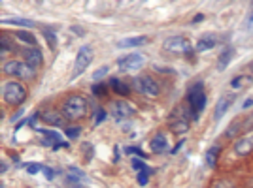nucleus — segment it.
Listing matches in <instances>:
<instances>
[{
	"label": "nucleus",
	"mask_w": 253,
	"mask_h": 188,
	"mask_svg": "<svg viewBox=\"0 0 253 188\" xmlns=\"http://www.w3.org/2000/svg\"><path fill=\"white\" fill-rule=\"evenodd\" d=\"M163 51L170 53V55H178V57H185V55H193L195 47L187 36L176 34V36H170L163 42Z\"/></svg>",
	"instance_id": "39448f33"
},
{
	"label": "nucleus",
	"mask_w": 253,
	"mask_h": 188,
	"mask_svg": "<svg viewBox=\"0 0 253 188\" xmlns=\"http://www.w3.org/2000/svg\"><path fill=\"white\" fill-rule=\"evenodd\" d=\"M149 145H151V151H153V153L161 155V153H165V151L169 149V139H167V136H165L163 132H157V134L153 136Z\"/></svg>",
	"instance_id": "f3484780"
},
{
	"label": "nucleus",
	"mask_w": 253,
	"mask_h": 188,
	"mask_svg": "<svg viewBox=\"0 0 253 188\" xmlns=\"http://www.w3.org/2000/svg\"><path fill=\"white\" fill-rule=\"evenodd\" d=\"M93 94H95V96H106V94H108V87H106L104 83L93 85Z\"/></svg>",
	"instance_id": "c756f323"
},
{
	"label": "nucleus",
	"mask_w": 253,
	"mask_h": 188,
	"mask_svg": "<svg viewBox=\"0 0 253 188\" xmlns=\"http://www.w3.org/2000/svg\"><path fill=\"white\" fill-rule=\"evenodd\" d=\"M232 55H234V49L232 47H223V51L219 53V57H217V63H215V68L219 70V72H223L229 64H231V61H232Z\"/></svg>",
	"instance_id": "a211bd4d"
},
{
	"label": "nucleus",
	"mask_w": 253,
	"mask_h": 188,
	"mask_svg": "<svg viewBox=\"0 0 253 188\" xmlns=\"http://www.w3.org/2000/svg\"><path fill=\"white\" fill-rule=\"evenodd\" d=\"M27 171H29L31 175H36L38 171H42V166H40V164H29V166H27Z\"/></svg>",
	"instance_id": "72a5a7b5"
},
{
	"label": "nucleus",
	"mask_w": 253,
	"mask_h": 188,
	"mask_svg": "<svg viewBox=\"0 0 253 188\" xmlns=\"http://www.w3.org/2000/svg\"><path fill=\"white\" fill-rule=\"evenodd\" d=\"M132 89L142 94V96H146V98H157L161 94V85L151 75H138V77H134L132 79Z\"/></svg>",
	"instance_id": "0eeeda50"
},
{
	"label": "nucleus",
	"mask_w": 253,
	"mask_h": 188,
	"mask_svg": "<svg viewBox=\"0 0 253 188\" xmlns=\"http://www.w3.org/2000/svg\"><path fill=\"white\" fill-rule=\"evenodd\" d=\"M179 111L176 109L174 111V115L170 117V130L174 132V134H185L187 130H189V121H187V115H178Z\"/></svg>",
	"instance_id": "ddd939ff"
},
{
	"label": "nucleus",
	"mask_w": 253,
	"mask_h": 188,
	"mask_svg": "<svg viewBox=\"0 0 253 188\" xmlns=\"http://www.w3.org/2000/svg\"><path fill=\"white\" fill-rule=\"evenodd\" d=\"M2 72L10 75V77H15L17 81H32L36 77V70L32 66H29L25 61H19V59H11L8 63H4Z\"/></svg>",
	"instance_id": "7ed1b4c3"
},
{
	"label": "nucleus",
	"mask_w": 253,
	"mask_h": 188,
	"mask_svg": "<svg viewBox=\"0 0 253 188\" xmlns=\"http://www.w3.org/2000/svg\"><path fill=\"white\" fill-rule=\"evenodd\" d=\"M219 155H221V147L215 145V147H211V149H208V153H206V164H208V167L217 166Z\"/></svg>",
	"instance_id": "412c9836"
},
{
	"label": "nucleus",
	"mask_w": 253,
	"mask_h": 188,
	"mask_svg": "<svg viewBox=\"0 0 253 188\" xmlns=\"http://www.w3.org/2000/svg\"><path fill=\"white\" fill-rule=\"evenodd\" d=\"M232 151L236 157H248L253 153V134H246V136L238 137L232 145Z\"/></svg>",
	"instance_id": "9b49d317"
},
{
	"label": "nucleus",
	"mask_w": 253,
	"mask_h": 188,
	"mask_svg": "<svg viewBox=\"0 0 253 188\" xmlns=\"http://www.w3.org/2000/svg\"><path fill=\"white\" fill-rule=\"evenodd\" d=\"M43 38H45V42L49 43V47L51 49H55L57 47V34H55V31H43Z\"/></svg>",
	"instance_id": "bb28decb"
},
{
	"label": "nucleus",
	"mask_w": 253,
	"mask_h": 188,
	"mask_svg": "<svg viewBox=\"0 0 253 188\" xmlns=\"http://www.w3.org/2000/svg\"><path fill=\"white\" fill-rule=\"evenodd\" d=\"M8 169V166H6V162H2V166H0V173H4Z\"/></svg>",
	"instance_id": "37998d69"
},
{
	"label": "nucleus",
	"mask_w": 253,
	"mask_h": 188,
	"mask_svg": "<svg viewBox=\"0 0 253 188\" xmlns=\"http://www.w3.org/2000/svg\"><path fill=\"white\" fill-rule=\"evenodd\" d=\"M21 55L23 59H25V63L29 64V66H32L34 70H38L43 64V55L38 47H27V49L21 51Z\"/></svg>",
	"instance_id": "f8f14e48"
},
{
	"label": "nucleus",
	"mask_w": 253,
	"mask_h": 188,
	"mask_svg": "<svg viewBox=\"0 0 253 188\" xmlns=\"http://www.w3.org/2000/svg\"><path fill=\"white\" fill-rule=\"evenodd\" d=\"M149 175H151V169H149V167L142 169V171H138V175H136L138 185H140V187H146V185H148V181H149Z\"/></svg>",
	"instance_id": "a878e982"
},
{
	"label": "nucleus",
	"mask_w": 253,
	"mask_h": 188,
	"mask_svg": "<svg viewBox=\"0 0 253 188\" xmlns=\"http://www.w3.org/2000/svg\"><path fill=\"white\" fill-rule=\"evenodd\" d=\"M68 179H70V183H80V181H85V179H87V175H85L80 167L70 166V167H68Z\"/></svg>",
	"instance_id": "b1692460"
},
{
	"label": "nucleus",
	"mask_w": 253,
	"mask_h": 188,
	"mask_svg": "<svg viewBox=\"0 0 253 188\" xmlns=\"http://www.w3.org/2000/svg\"><path fill=\"white\" fill-rule=\"evenodd\" d=\"M93 59H95V51H93V47H91V45H84V47H80V51H78V55H76L74 68H72V79L80 77V75L89 68V64L93 63Z\"/></svg>",
	"instance_id": "6e6552de"
},
{
	"label": "nucleus",
	"mask_w": 253,
	"mask_h": 188,
	"mask_svg": "<svg viewBox=\"0 0 253 188\" xmlns=\"http://www.w3.org/2000/svg\"><path fill=\"white\" fill-rule=\"evenodd\" d=\"M248 81H252V77L244 73V75H238V77H234V79H232V81H231V87H232V89H240V85H242V83H248Z\"/></svg>",
	"instance_id": "cd10ccee"
},
{
	"label": "nucleus",
	"mask_w": 253,
	"mask_h": 188,
	"mask_svg": "<svg viewBox=\"0 0 253 188\" xmlns=\"http://www.w3.org/2000/svg\"><path fill=\"white\" fill-rule=\"evenodd\" d=\"M72 31H74L76 34H80V36H84V34H85V32L82 31V29H80V27H72Z\"/></svg>",
	"instance_id": "a19ab883"
},
{
	"label": "nucleus",
	"mask_w": 253,
	"mask_h": 188,
	"mask_svg": "<svg viewBox=\"0 0 253 188\" xmlns=\"http://www.w3.org/2000/svg\"><path fill=\"white\" fill-rule=\"evenodd\" d=\"M134 113H136V109L125 100H117V102H112V105H110V115L116 121L130 119V117H134Z\"/></svg>",
	"instance_id": "9d476101"
},
{
	"label": "nucleus",
	"mask_w": 253,
	"mask_h": 188,
	"mask_svg": "<svg viewBox=\"0 0 253 188\" xmlns=\"http://www.w3.org/2000/svg\"><path fill=\"white\" fill-rule=\"evenodd\" d=\"M253 130V111L248 113L246 117H236L231 125L225 130V137L227 139H238V137L250 134Z\"/></svg>",
	"instance_id": "423d86ee"
},
{
	"label": "nucleus",
	"mask_w": 253,
	"mask_h": 188,
	"mask_svg": "<svg viewBox=\"0 0 253 188\" xmlns=\"http://www.w3.org/2000/svg\"><path fill=\"white\" fill-rule=\"evenodd\" d=\"M108 72H110V68H108V66H100V68L93 73V81H100V79H102Z\"/></svg>",
	"instance_id": "2f4dec72"
},
{
	"label": "nucleus",
	"mask_w": 253,
	"mask_h": 188,
	"mask_svg": "<svg viewBox=\"0 0 253 188\" xmlns=\"http://www.w3.org/2000/svg\"><path fill=\"white\" fill-rule=\"evenodd\" d=\"M248 72H253V63L250 64V66H248Z\"/></svg>",
	"instance_id": "c03bdc74"
},
{
	"label": "nucleus",
	"mask_w": 253,
	"mask_h": 188,
	"mask_svg": "<svg viewBox=\"0 0 253 188\" xmlns=\"http://www.w3.org/2000/svg\"><path fill=\"white\" fill-rule=\"evenodd\" d=\"M125 153H130V155H138L140 158H146V155L138 149V147H128V149H125Z\"/></svg>",
	"instance_id": "f704fd0d"
},
{
	"label": "nucleus",
	"mask_w": 253,
	"mask_h": 188,
	"mask_svg": "<svg viewBox=\"0 0 253 188\" xmlns=\"http://www.w3.org/2000/svg\"><path fill=\"white\" fill-rule=\"evenodd\" d=\"M206 105V94H204V85L195 83L187 91V107H189V115L193 121H199L201 113L204 111Z\"/></svg>",
	"instance_id": "f03ea898"
},
{
	"label": "nucleus",
	"mask_w": 253,
	"mask_h": 188,
	"mask_svg": "<svg viewBox=\"0 0 253 188\" xmlns=\"http://www.w3.org/2000/svg\"><path fill=\"white\" fill-rule=\"evenodd\" d=\"M106 119V111L102 109V107H96V113L93 115V121H95V126H98L102 121Z\"/></svg>",
	"instance_id": "7c9ffc66"
},
{
	"label": "nucleus",
	"mask_w": 253,
	"mask_h": 188,
	"mask_svg": "<svg viewBox=\"0 0 253 188\" xmlns=\"http://www.w3.org/2000/svg\"><path fill=\"white\" fill-rule=\"evenodd\" d=\"M23 115V109H19V113H15V115H13V119H11V121H17V119H19V117Z\"/></svg>",
	"instance_id": "79ce46f5"
},
{
	"label": "nucleus",
	"mask_w": 253,
	"mask_h": 188,
	"mask_svg": "<svg viewBox=\"0 0 253 188\" xmlns=\"http://www.w3.org/2000/svg\"><path fill=\"white\" fill-rule=\"evenodd\" d=\"M130 164H132V167H134L136 171H142V169H146V167H148L142 160H138V158H132V162H130Z\"/></svg>",
	"instance_id": "473e14b6"
},
{
	"label": "nucleus",
	"mask_w": 253,
	"mask_h": 188,
	"mask_svg": "<svg viewBox=\"0 0 253 188\" xmlns=\"http://www.w3.org/2000/svg\"><path fill=\"white\" fill-rule=\"evenodd\" d=\"M38 132L45 137V143H47V145H51L53 149H68V143L63 141L57 132H53V130H38Z\"/></svg>",
	"instance_id": "2eb2a0df"
},
{
	"label": "nucleus",
	"mask_w": 253,
	"mask_h": 188,
	"mask_svg": "<svg viewBox=\"0 0 253 188\" xmlns=\"http://www.w3.org/2000/svg\"><path fill=\"white\" fill-rule=\"evenodd\" d=\"M236 100V96L234 94H223L221 98L217 100V104H215V109H213V119L215 121H219L229 109H231V105H232V102Z\"/></svg>",
	"instance_id": "4468645a"
},
{
	"label": "nucleus",
	"mask_w": 253,
	"mask_h": 188,
	"mask_svg": "<svg viewBox=\"0 0 253 188\" xmlns=\"http://www.w3.org/2000/svg\"><path fill=\"white\" fill-rule=\"evenodd\" d=\"M202 19H204V15L199 13V15H195V17H193V23H199V21H202Z\"/></svg>",
	"instance_id": "ea45409f"
},
{
	"label": "nucleus",
	"mask_w": 253,
	"mask_h": 188,
	"mask_svg": "<svg viewBox=\"0 0 253 188\" xmlns=\"http://www.w3.org/2000/svg\"><path fill=\"white\" fill-rule=\"evenodd\" d=\"M213 188H234V187H232L229 181H217V183L213 185Z\"/></svg>",
	"instance_id": "e433bc0d"
},
{
	"label": "nucleus",
	"mask_w": 253,
	"mask_h": 188,
	"mask_svg": "<svg viewBox=\"0 0 253 188\" xmlns=\"http://www.w3.org/2000/svg\"><path fill=\"white\" fill-rule=\"evenodd\" d=\"M148 36H132V38H125L117 43L119 49H130V47H138V45H146Z\"/></svg>",
	"instance_id": "6ab92c4d"
},
{
	"label": "nucleus",
	"mask_w": 253,
	"mask_h": 188,
	"mask_svg": "<svg viewBox=\"0 0 253 188\" xmlns=\"http://www.w3.org/2000/svg\"><path fill=\"white\" fill-rule=\"evenodd\" d=\"M246 29L250 32H253V10L250 11V15H248V19H246Z\"/></svg>",
	"instance_id": "c9c22d12"
},
{
	"label": "nucleus",
	"mask_w": 253,
	"mask_h": 188,
	"mask_svg": "<svg viewBox=\"0 0 253 188\" xmlns=\"http://www.w3.org/2000/svg\"><path fill=\"white\" fill-rule=\"evenodd\" d=\"M42 171L47 179H53V169H49V167H42Z\"/></svg>",
	"instance_id": "4c0bfd02"
},
{
	"label": "nucleus",
	"mask_w": 253,
	"mask_h": 188,
	"mask_svg": "<svg viewBox=\"0 0 253 188\" xmlns=\"http://www.w3.org/2000/svg\"><path fill=\"white\" fill-rule=\"evenodd\" d=\"M27 87L23 85V81L17 79H10L2 85V100L8 105H19L27 100Z\"/></svg>",
	"instance_id": "20e7f679"
},
{
	"label": "nucleus",
	"mask_w": 253,
	"mask_h": 188,
	"mask_svg": "<svg viewBox=\"0 0 253 188\" xmlns=\"http://www.w3.org/2000/svg\"><path fill=\"white\" fill-rule=\"evenodd\" d=\"M252 105H253V98H248V100H246V102H244L242 109H244V111H246V109H250V107H252Z\"/></svg>",
	"instance_id": "58836bf2"
},
{
	"label": "nucleus",
	"mask_w": 253,
	"mask_h": 188,
	"mask_svg": "<svg viewBox=\"0 0 253 188\" xmlns=\"http://www.w3.org/2000/svg\"><path fill=\"white\" fill-rule=\"evenodd\" d=\"M146 64V57L140 55V53H130V55H125L117 61V66L119 70L123 72H134V70H140L142 66Z\"/></svg>",
	"instance_id": "1a4fd4ad"
},
{
	"label": "nucleus",
	"mask_w": 253,
	"mask_h": 188,
	"mask_svg": "<svg viewBox=\"0 0 253 188\" xmlns=\"http://www.w3.org/2000/svg\"><path fill=\"white\" fill-rule=\"evenodd\" d=\"M43 121L47 123V125H53V126H63V119L64 115L63 113H57V111H47V113H43Z\"/></svg>",
	"instance_id": "4be33fe9"
},
{
	"label": "nucleus",
	"mask_w": 253,
	"mask_h": 188,
	"mask_svg": "<svg viewBox=\"0 0 253 188\" xmlns=\"http://www.w3.org/2000/svg\"><path fill=\"white\" fill-rule=\"evenodd\" d=\"M15 38H17L19 42L27 43L29 47H36V38H34V34H31L29 31H19V32H15Z\"/></svg>",
	"instance_id": "5701e85b"
},
{
	"label": "nucleus",
	"mask_w": 253,
	"mask_h": 188,
	"mask_svg": "<svg viewBox=\"0 0 253 188\" xmlns=\"http://www.w3.org/2000/svg\"><path fill=\"white\" fill-rule=\"evenodd\" d=\"M217 42H219V38H217L215 34H206V36H201V38H199V42H197V45H195V51H199V53L210 51V49H213V47L217 45Z\"/></svg>",
	"instance_id": "dca6fc26"
},
{
	"label": "nucleus",
	"mask_w": 253,
	"mask_h": 188,
	"mask_svg": "<svg viewBox=\"0 0 253 188\" xmlns=\"http://www.w3.org/2000/svg\"><path fill=\"white\" fill-rule=\"evenodd\" d=\"M110 89H112L116 94H119V96H128V94H130L128 85L123 83V81L117 79V77H112V79H110Z\"/></svg>",
	"instance_id": "aec40b11"
},
{
	"label": "nucleus",
	"mask_w": 253,
	"mask_h": 188,
	"mask_svg": "<svg viewBox=\"0 0 253 188\" xmlns=\"http://www.w3.org/2000/svg\"><path fill=\"white\" fill-rule=\"evenodd\" d=\"M64 134L70 137V139H76V137L82 134V128H80V126H70V128H64Z\"/></svg>",
	"instance_id": "c85d7f7f"
},
{
	"label": "nucleus",
	"mask_w": 253,
	"mask_h": 188,
	"mask_svg": "<svg viewBox=\"0 0 253 188\" xmlns=\"http://www.w3.org/2000/svg\"><path fill=\"white\" fill-rule=\"evenodd\" d=\"M61 113L68 121H84L89 115V102L84 94H68L63 100Z\"/></svg>",
	"instance_id": "f257e3e1"
},
{
	"label": "nucleus",
	"mask_w": 253,
	"mask_h": 188,
	"mask_svg": "<svg viewBox=\"0 0 253 188\" xmlns=\"http://www.w3.org/2000/svg\"><path fill=\"white\" fill-rule=\"evenodd\" d=\"M2 25H15V27H25V29L34 27V23L29 21V19H4Z\"/></svg>",
	"instance_id": "393cba45"
}]
</instances>
